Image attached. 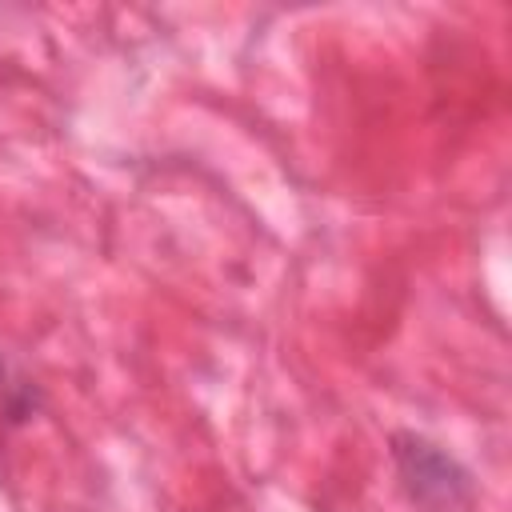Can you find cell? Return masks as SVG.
Masks as SVG:
<instances>
[{
    "label": "cell",
    "instance_id": "obj_1",
    "mask_svg": "<svg viewBox=\"0 0 512 512\" xmlns=\"http://www.w3.org/2000/svg\"><path fill=\"white\" fill-rule=\"evenodd\" d=\"M392 456H396L404 492L420 508H428V512H460L468 504V496H472L468 472L448 452L428 444L424 436H412V432L396 436L392 440Z\"/></svg>",
    "mask_w": 512,
    "mask_h": 512
}]
</instances>
